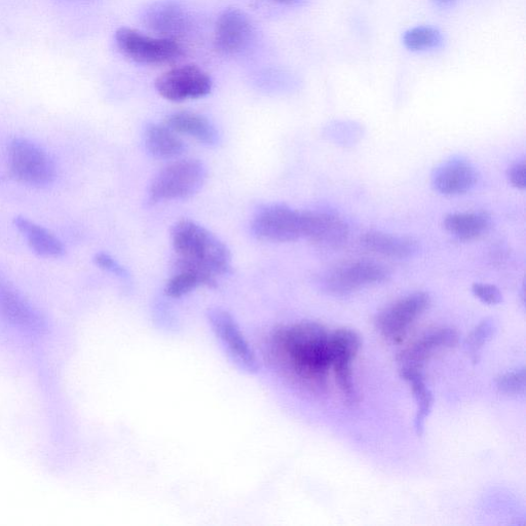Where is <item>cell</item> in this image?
I'll use <instances>...</instances> for the list:
<instances>
[{"instance_id": "cell-14", "label": "cell", "mask_w": 526, "mask_h": 526, "mask_svg": "<svg viewBox=\"0 0 526 526\" xmlns=\"http://www.w3.org/2000/svg\"><path fill=\"white\" fill-rule=\"evenodd\" d=\"M142 19L144 25L159 37L175 41L191 27L190 16L180 5L170 0L150 5L144 11Z\"/></svg>"}, {"instance_id": "cell-21", "label": "cell", "mask_w": 526, "mask_h": 526, "mask_svg": "<svg viewBox=\"0 0 526 526\" xmlns=\"http://www.w3.org/2000/svg\"><path fill=\"white\" fill-rule=\"evenodd\" d=\"M147 152L159 159H172L184 152V143L178 134L166 125L150 124L144 132Z\"/></svg>"}, {"instance_id": "cell-26", "label": "cell", "mask_w": 526, "mask_h": 526, "mask_svg": "<svg viewBox=\"0 0 526 526\" xmlns=\"http://www.w3.org/2000/svg\"><path fill=\"white\" fill-rule=\"evenodd\" d=\"M497 330L496 323L492 319L483 320L469 335L467 349L474 363L480 359L484 346L490 342Z\"/></svg>"}, {"instance_id": "cell-27", "label": "cell", "mask_w": 526, "mask_h": 526, "mask_svg": "<svg viewBox=\"0 0 526 526\" xmlns=\"http://www.w3.org/2000/svg\"><path fill=\"white\" fill-rule=\"evenodd\" d=\"M498 389L507 395H519L525 390V371L519 369L507 372L497 380Z\"/></svg>"}, {"instance_id": "cell-18", "label": "cell", "mask_w": 526, "mask_h": 526, "mask_svg": "<svg viewBox=\"0 0 526 526\" xmlns=\"http://www.w3.org/2000/svg\"><path fill=\"white\" fill-rule=\"evenodd\" d=\"M361 245L370 252L392 258H408L419 250L416 240L379 231H370L361 237Z\"/></svg>"}, {"instance_id": "cell-7", "label": "cell", "mask_w": 526, "mask_h": 526, "mask_svg": "<svg viewBox=\"0 0 526 526\" xmlns=\"http://www.w3.org/2000/svg\"><path fill=\"white\" fill-rule=\"evenodd\" d=\"M155 87L166 100L182 102L207 96L213 83L210 75L199 66L182 65L161 74Z\"/></svg>"}, {"instance_id": "cell-29", "label": "cell", "mask_w": 526, "mask_h": 526, "mask_svg": "<svg viewBox=\"0 0 526 526\" xmlns=\"http://www.w3.org/2000/svg\"><path fill=\"white\" fill-rule=\"evenodd\" d=\"M508 178L512 185L519 190L526 187V167L524 162L513 164L508 170Z\"/></svg>"}, {"instance_id": "cell-20", "label": "cell", "mask_w": 526, "mask_h": 526, "mask_svg": "<svg viewBox=\"0 0 526 526\" xmlns=\"http://www.w3.org/2000/svg\"><path fill=\"white\" fill-rule=\"evenodd\" d=\"M165 125L177 134L190 136L207 145H214L218 141V133L213 125L195 112H175L167 118Z\"/></svg>"}, {"instance_id": "cell-5", "label": "cell", "mask_w": 526, "mask_h": 526, "mask_svg": "<svg viewBox=\"0 0 526 526\" xmlns=\"http://www.w3.org/2000/svg\"><path fill=\"white\" fill-rule=\"evenodd\" d=\"M255 237L269 242H293L304 239L305 212L283 204L260 209L252 221Z\"/></svg>"}, {"instance_id": "cell-2", "label": "cell", "mask_w": 526, "mask_h": 526, "mask_svg": "<svg viewBox=\"0 0 526 526\" xmlns=\"http://www.w3.org/2000/svg\"><path fill=\"white\" fill-rule=\"evenodd\" d=\"M171 240L178 258L192 262L215 276L231 271L229 248L199 223L190 219L177 221L171 231Z\"/></svg>"}, {"instance_id": "cell-8", "label": "cell", "mask_w": 526, "mask_h": 526, "mask_svg": "<svg viewBox=\"0 0 526 526\" xmlns=\"http://www.w3.org/2000/svg\"><path fill=\"white\" fill-rule=\"evenodd\" d=\"M430 304L431 298L426 292L409 294L381 312L375 319V327L389 342L400 343Z\"/></svg>"}, {"instance_id": "cell-3", "label": "cell", "mask_w": 526, "mask_h": 526, "mask_svg": "<svg viewBox=\"0 0 526 526\" xmlns=\"http://www.w3.org/2000/svg\"><path fill=\"white\" fill-rule=\"evenodd\" d=\"M206 176V168L200 161H176L154 178L149 186V201L156 204L189 198L200 191Z\"/></svg>"}, {"instance_id": "cell-23", "label": "cell", "mask_w": 526, "mask_h": 526, "mask_svg": "<svg viewBox=\"0 0 526 526\" xmlns=\"http://www.w3.org/2000/svg\"><path fill=\"white\" fill-rule=\"evenodd\" d=\"M15 222L37 254L45 257H60L64 254L62 243L48 230L23 217L16 218Z\"/></svg>"}, {"instance_id": "cell-9", "label": "cell", "mask_w": 526, "mask_h": 526, "mask_svg": "<svg viewBox=\"0 0 526 526\" xmlns=\"http://www.w3.org/2000/svg\"><path fill=\"white\" fill-rule=\"evenodd\" d=\"M330 344L335 381L348 404L354 405L359 396L353 379L352 363L361 347L360 336L351 329H337L330 333Z\"/></svg>"}, {"instance_id": "cell-16", "label": "cell", "mask_w": 526, "mask_h": 526, "mask_svg": "<svg viewBox=\"0 0 526 526\" xmlns=\"http://www.w3.org/2000/svg\"><path fill=\"white\" fill-rule=\"evenodd\" d=\"M478 181L475 168L466 161L453 160L438 167L433 176L434 189L445 196H458L470 192Z\"/></svg>"}, {"instance_id": "cell-12", "label": "cell", "mask_w": 526, "mask_h": 526, "mask_svg": "<svg viewBox=\"0 0 526 526\" xmlns=\"http://www.w3.org/2000/svg\"><path fill=\"white\" fill-rule=\"evenodd\" d=\"M211 326L233 360L248 372L258 371V361L235 318L227 311L215 309L209 313Z\"/></svg>"}, {"instance_id": "cell-15", "label": "cell", "mask_w": 526, "mask_h": 526, "mask_svg": "<svg viewBox=\"0 0 526 526\" xmlns=\"http://www.w3.org/2000/svg\"><path fill=\"white\" fill-rule=\"evenodd\" d=\"M304 212V239L327 248H338L348 241L349 227L341 217L327 212Z\"/></svg>"}, {"instance_id": "cell-32", "label": "cell", "mask_w": 526, "mask_h": 526, "mask_svg": "<svg viewBox=\"0 0 526 526\" xmlns=\"http://www.w3.org/2000/svg\"><path fill=\"white\" fill-rule=\"evenodd\" d=\"M439 2H441V3H449V2H452V0H439Z\"/></svg>"}, {"instance_id": "cell-11", "label": "cell", "mask_w": 526, "mask_h": 526, "mask_svg": "<svg viewBox=\"0 0 526 526\" xmlns=\"http://www.w3.org/2000/svg\"><path fill=\"white\" fill-rule=\"evenodd\" d=\"M254 36L249 17L239 9L223 11L214 31V48L224 56H236L246 50Z\"/></svg>"}, {"instance_id": "cell-4", "label": "cell", "mask_w": 526, "mask_h": 526, "mask_svg": "<svg viewBox=\"0 0 526 526\" xmlns=\"http://www.w3.org/2000/svg\"><path fill=\"white\" fill-rule=\"evenodd\" d=\"M116 44L126 58L142 65L169 64L183 55L177 41L149 36L130 27H122L116 32Z\"/></svg>"}, {"instance_id": "cell-22", "label": "cell", "mask_w": 526, "mask_h": 526, "mask_svg": "<svg viewBox=\"0 0 526 526\" xmlns=\"http://www.w3.org/2000/svg\"><path fill=\"white\" fill-rule=\"evenodd\" d=\"M491 220L483 213H454L444 219L446 231L460 240L470 241L490 228Z\"/></svg>"}, {"instance_id": "cell-17", "label": "cell", "mask_w": 526, "mask_h": 526, "mask_svg": "<svg viewBox=\"0 0 526 526\" xmlns=\"http://www.w3.org/2000/svg\"><path fill=\"white\" fill-rule=\"evenodd\" d=\"M216 277L194 263L177 258L176 273L165 287V293L171 298H180L200 287H215Z\"/></svg>"}, {"instance_id": "cell-25", "label": "cell", "mask_w": 526, "mask_h": 526, "mask_svg": "<svg viewBox=\"0 0 526 526\" xmlns=\"http://www.w3.org/2000/svg\"><path fill=\"white\" fill-rule=\"evenodd\" d=\"M442 42L441 33L427 26L409 29L403 36L405 47L413 52H422L437 48Z\"/></svg>"}, {"instance_id": "cell-13", "label": "cell", "mask_w": 526, "mask_h": 526, "mask_svg": "<svg viewBox=\"0 0 526 526\" xmlns=\"http://www.w3.org/2000/svg\"><path fill=\"white\" fill-rule=\"evenodd\" d=\"M459 343V334L453 328L439 327L429 330L398 357L401 369L421 370L436 353L454 348Z\"/></svg>"}, {"instance_id": "cell-30", "label": "cell", "mask_w": 526, "mask_h": 526, "mask_svg": "<svg viewBox=\"0 0 526 526\" xmlns=\"http://www.w3.org/2000/svg\"><path fill=\"white\" fill-rule=\"evenodd\" d=\"M95 261L97 265L104 270H107L109 272H112V273H115L121 276L125 274V270L121 268L118 265V262L114 258L109 256L108 254H105V253L97 254L95 257Z\"/></svg>"}, {"instance_id": "cell-1", "label": "cell", "mask_w": 526, "mask_h": 526, "mask_svg": "<svg viewBox=\"0 0 526 526\" xmlns=\"http://www.w3.org/2000/svg\"><path fill=\"white\" fill-rule=\"evenodd\" d=\"M330 333L316 322L280 326L269 337L271 360L292 384L311 393H326L332 367Z\"/></svg>"}, {"instance_id": "cell-31", "label": "cell", "mask_w": 526, "mask_h": 526, "mask_svg": "<svg viewBox=\"0 0 526 526\" xmlns=\"http://www.w3.org/2000/svg\"><path fill=\"white\" fill-rule=\"evenodd\" d=\"M274 2L283 4V5H292L297 2V0H274Z\"/></svg>"}, {"instance_id": "cell-24", "label": "cell", "mask_w": 526, "mask_h": 526, "mask_svg": "<svg viewBox=\"0 0 526 526\" xmlns=\"http://www.w3.org/2000/svg\"><path fill=\"white\" fill-rule=\"evenodd\" d=\"M401 377L406 381L415 396L417 402V416L415 426L418 435H422L425 429V423L429 417L434 398L427 387L422 371L417 369H400Z\"/></svg>"}, {"instance_id": "cell-6", "label": "cell", "mask_w": 526, "mask_h": 526, "mask_svg": "<svg viewBox=\"0 0 526 526\" xmlns=\"http://www.w3.org/2000/svg\"><path fill=\"white\" fill-rule=\"evenodd\" d=\"M390 273L382 263L357 259L340 263L328 270L323 278L324 288L333 295H347L364 287L388 280Z\"/></svg>"}, {"instance_id": "cell-19", "label": "cell", "mask_w": 526, "mask_h": 526, "mask_svg": "<svg viewBox=\"0 0 526 526\" xmlns=\"http://www.w3.org/2000/svg\"><path fill=\"white\" fill-rule=\"evenodd\" d=\"M0 315L26 327H39L41 316L13 287L0 283Z\"/></svg>"}, {"instance_id": "cell-10", "label": "cell", "mask_w": 526, "mask_h": 526, "mask_svg": "<svg viewBox=\"0 0 526 526\" xmlns=\"http://www.w3.org/2000/svg\"><path fill=\"white\" fill-rule=\"evenodd\" d=\"M10 161L14 175L31 185L49 184L56 176L55 165L47 153L25 139H16L11 144Z\"/></svg>"}, {"instance_id": "cell-28", "label": "cell", "mask_w": 526, "mask_h": 526, "mask_svg": "<svg viewBox=\"0 0 526 526\" xmlns=\"http://www.w3.org/2000/svg\"><path fill=\"white\" fill-rule=\"evenodd\" d=\"M472 291L473 294L486 305L495 306L502 303V293L499 288L494 285L476 283L473 285Z\"/></svg>"}]
</instances>
